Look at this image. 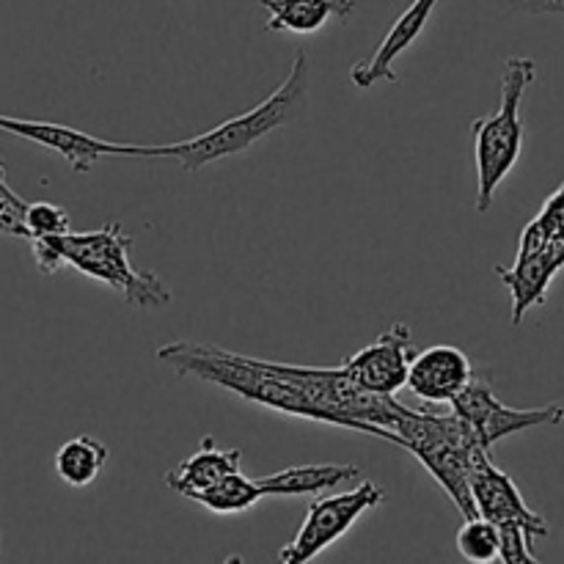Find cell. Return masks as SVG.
<instances>
[{
    "label": "cell",
    "mask_w": 564,
    "mask_h": 564,
    "mask_svg": "<svg viewBox=\"0 0 564 564\" xmlns=\"http://www.w3.org/2000/svg\"><path fill=\"white\" fill-rule=\"evenodd\" d=\"M474 378L471 358L452 345H433L413 352L408 369V389L430 405H449Z\"/></svg>",
    "instance_id": "obj_11"
},
{
    "label": "cell",
    "mask_w": 564,
    "mask_h": 564,
    "mask_svg": "<svg viewBox=\"0 0 564 564\" xmlns=\"http://www.w3.org/2000/svg\"><path fill=\"white\" fill-rule=\"evenodd\" d=\"M0 130L9 135L25 138L39 143L47 152L61 154L72 165L75 174H88L102 158H132V143H113L94 138L75 127L55 124V121L36 119H14V116H0Z\"/></svg>",
    "instance_id": "obj_9"
},
{
    "label": "cell",
    "mask_w": 564,
    "mask_h": 564,
    "mask_svg": "<svg viewBox=\"0 0 564 564\" xmlns=\"http://www.w3.org/2000/svg\"><path fill=\"white\" fill-rule=\"evenodd\" d=\"M499 560L505 564H534L532 538L521 523H501L499 527Z\"/></svg>",
    "instance_id": "obj_22"
},
{
    "label": "cell",
    "mask_w": 564,
    "mask_h": 564,
    "mask_svg": "<svg viewBox=\"0 0 564 564\" xmlns=\"http://www.w3.org/2000/svg\"><path fill=\"white\" fill-rule=\"evenodd\" d=\"M240 449H218L213 438H204L198 452H193L191 457H185V460H180L174 468L165 471V485L174 494L193 501L198 494H204L215 482H220L226 474L240 471Z\"/></svg>",
    "instance_id": "obj_13"
},
{
    "label": "cell",
    "mask_w": 564,
    "mask_h": 564,
    "mask_svg": "<svg viewBox=\"0 0 564 564\" xmlns=\"http://www.w3.org/2000/svg\"><path fill=\"white\" fill-rule=\"evenodd\" d=\"M560 270L551 264V259L543 251L532 253V257L516 259L512 268H496V275L507 284L512 292V325H521L529 308L543 306L545 292H549L551 281Z\"/></svg>",
    "instance_id": "obj_16"
},
{
    "label": "cell",
    "mask_w": 564,
    "mask_h": 564,
    "mask_svg": "<svg viewBox=\"0 0 564 564\" xmlns=\"http://www.w3.org/2000/svg\"><path fill=\"white\" fill-rule=\"evenodd\" d=\"M413 352L416 350H413L411 328L405 323H394L372 345L352 352L341 364V372L372 394H397L408 383Z\"/></svg>",
    "instance_id": "obj_8"
},
{
    "label": "cell",
    "mask_w": 564,
    "mask_h": 564,
    "mask_svg": "<svg viewBox=\"0 0 564 564\" xmlns=\"http://www.w3.org/2000/svg\"><path fill=\"white\" fill-rule=\"evenodd\" d=\"M386 501V490L378 482H361L356 490L336 496H319L308 505V516L290 545L279 551V560L284 564L312 562L323 554L328 545H334L341 534L350 532L364 512L375 510Z\"/></svg>",
    "instance_id": "obj_6"
},
{
    "label": "cell",
    "mask_w": 564,
    "mask_h": 564,
    "mask_svg": "<svg viewBox=\"0 0 564 564\" xmlns=\"http://www.w3.org/2000/svg\"><path fill=\"white\" fill-rule=\"evenodd\" d=\"M540 251L551 259L556 270L564 268V185L543 204L538 218L527 224L516 259Z\"/></svg>",
    "instance_id": "obj_17"
},
{
    "label": "cell",
    "mask_w": 564,
    "mask_h": 564,
    "mask_svg": "<svg viewBox=\"0 0 564 564\" xmlns=\"http://www.w3.org/2000/svg\"><path fill=\"white\" fill-rule=\"evenodd\" d=\"M457 551L468 562H496L499 560V527L482 516L466 518L457 532Z\"/></svg>",
    "instance_id": "obj_20"
},
{
    "label": "cell",
    "mask_w": 564,
    "mask_h": 564,
    "mask_svg": "<svg viewBox=\"0 0 564 564\" xmlns=\"http://www.w3.org/2000/svg\"><path fill=\"white\" fill-rule=\"evenodd\" d=\"M507 3L527 14H564V0H507Z\"/></svg>",
    "instance_id": "obj_24"
},
{
    "label": "cell",
    "mask_w": 564,
    "mask_h": 564,
    "mask_svg": "<svg viewBox=\"0 0 564 564\" xmlns=\"http://www.w3.org/2000/svg\"><path fill=\"white\" fill-rule=\"evenodd\" d=\"M449 405L457 416H463L471 424L474 433L479 435L482 446H488V449L499 444V441L510 438V435L523 433V430L551 427V424H560L564 419V405H560V402L545 408H529V411L507 408L505 402L496 400L488 380L477 378V375L468 380L466 389Z\"/></svg>",
    "instance_id": "obj_7"
},
{
    "label": "cell",
    "mask_w": 564,
    "mask_h": 564,
    "mask_svg": "<svg viewBox=\"0 0 564 564\" xmlns=\"http://www.w3.org/2000/svg\"><path fill=\"white\" fill-rule=\"evenodd\" d=\"M308 99V58L303 50H297L292 69L286 80L270 94L268 99L257 105V108L246 110L240 116L220 121L213 130L202 132L196 138H187L180 143H160V147H143V143H132V158H169L182 165V171L193 174L207 165L220 163L226 158L248 152L253 143L268 138L270 132L281 130L290 121L297 119Z\"/></svg>",
    "instance_id": "obj_1"
},
{
    "label": "cell",
    "mask_w": 564,
    "mask_h": 564,
    "mask_svg": "<svg viewBox=\"0 0 564 564\" xmlns=\"http://www.w3.org/2000/svg\"><path fill=\"white\" fill-rule=\"evenodd\" d=\"M471 499L474 507H477V516L488 518L496 527H501V523H521L532 540L549 538L551 529L545 523V518L529 510L518 485L510 479V474L494 466L490 452L479 457L477 466H474Z\"/></svg>",
    "instance_id": "obj_10"
},
{
    "label": "cell",
    "mask_w": 564,
    "mask_h": 564,
    "mask_svg": "<svg viewBox=\"0 0 564 564\" xmlns=\"http://www.w3.org/2000/svg\"><path fill=\"white\" fill-rule=\"evenodd\" d=\"M358 466H336V463H312V466H292L284 471L268 474L257 479L264 499H297V496H319L336 490L347 479L358 477Z\"/></svg>",
    "instance_id": "obj_15"
},
{
    "label": "cell",
    "mask_w": 564,
    "mask_h": 564,
    "mask_svg": "<svg viewBox=\"0 0 564 564\" xmlns=\"http://www.w3.org/2000/svg\"><path fill=\"white\" fill-rule=\"evenodd\" d=\"M25 229L28 240L31 237H47V235H66L72 231V220L66 209L55 207L50 202H33L25 207Z\"/></svg>",
    "instance_id": "obj_21"
},
{
    "label": "cell",
    "mask_w": 564,
    "mask_h": 564,
    "mask_svg": "<svg viewBox=\"0 0 564 564\" xmlns=\"http://www.w3.org/2000/svg\"><path fill=\"white\" fill-rule=\"evenodd\" d=\"M132 237L121 229V224H105L102 229L86 235L58 237L64 268H75L77 273L94 281H102L110 290L119 292L130 306L160 308L171 303V290L152 270H135L130 262Z\"/></svg>",
    "instance_id": "obj_5"
},
{
    "label": "cell",
    "mask_w": 564,
    "mask_h": 564,
    "mask_svg": "<svg viewBox=\"0 0 564 564\" xmlns=\"http://www.w3.org/2000/svg\"><path fill=\"white\" fill-rule=\"evenodd\" d=\"M394 444L411 452L419 463L430 471V477L446 490L463 518H477V507L471 499V474L488 446H482L471 424L455 411L441 416L430 411H413L400 408L394 424Z\"/></svg>",
    "instance_id": "obj_3"
},
{
    "label": "cell",
    "mask_w": 564,
    "mask_h": 564,
    "mask_svg": "<svg viewBox=\"0 0 564 564\" xmlns=\"http://www.w3.org/2000/svg\"><path fill=\"white\" fill-rule=\"evenodd\" d=\"M538 77V66L527 55H516L505 64L501 75V105L490 116L471 124L474 158H477V209L488 213L494 207L496 191L510 176L523 152L521 105L523 94Z\"/></svg>",
    "instance_id": "obj_4"
},
{
    "label": "cell",
    "mask_w": 564,
    "mask_h": 564,
    "mask_svg": "<svg viewBox=\"0 0 564 564\" xmlns=\"http://www.w3.org/2000/svg\"><path fill=\"white\" fill-rule=\"evenodd\" d=\"M262 499L264 496L259 490L257 479H248L242 471H231L220 482H215L213 488L198 494L193 501L202 505L204 510L215 512V516H240V512H248Z\"/></svg>",
    "instance_id": "obj_19"
},
{
    "label": "cell",
    "mask_w": 564,
    "mask_h": 564,
    "mask_svg": "<svg viewBox=\"0 0 564 564\" xmlns=\"http://www.w3.org/2000/svg\"><path fill=\"white\" fill-rule=\"evenodd\" d=\"M438 3L441 0H413V3L397 17V22L389 28V33H386L383 42L378 44V50H375L369 58L358 61V64L352 66L350 69L352 86L372 88L375 83L380 80H389V83L400 80L394 69V61L400 58L408 47H413V42L422 36V31L427 28L430 17H433V11L438 9Z\"/></svg>",
    "instance_id": "obj_12"
},
{
    "label": "cell",
    "mask_w": 564,
    "mask_h": 564,
    "mask_svg": "<svg viewBox=\"0 0 564 564\" xmlns=\"http://www.w3.org/2000/svg\"><path fill=\"white\" fill-rule=\"evenodd\" d=\"M108 463V446L91 435H77L55 452V474L72 488H86Z\"/></svg>",
    "instance_id": "obj_18"
},
{
    "label": "cell",
    "mask_w": 564,
    "mask_h": 564,
    "mask_svg": "<svg viewBox=\"0 0 564 564\" xmlns=\"http://www.w3.org/2000/svg\"><path fill=\"white\" fill-rule=\"evenodd\" d=\"M25 207L28 202H22V198L6 185V171L3 163H0V231H3V235L25 237L28 240Z\"/></svg>",
    "instance_id": "obj_23"
},
{
    "label": "cell",
    "mask_w": 564,
    "mask_h": 564,
    "mask_svg": "<svg viewBox=\"0 0 564 564\" xmlns=\"http://www.w3.org/2000/svg\"><path fill=\"white\" fill-rule=\"evenodd\" d=\"M270 14L268 31L275 33H297V36H312L323 31L328 22L347 20L356 9V0H259Z\"/></svg>",
    "instance_id": "obj_14"
},
{
    "label": "cell",
    "mask_w": 564,
    "mask_h": 564,
    "mask_svg": "<svg viewBox=\"0 0 564 564\" xmlns=\"http://www.w3.org/2000/svg\"><path fill=\"white\" fill-rule=\"evenodd\" d=\"M158 358L180 375L220 386V389L231 391V394L242 397V400L253 402V405L339 427V419L334 413L314 405L286 375L275 372L262 358L240 356V352L224 350V347L215 345H202V341H171V345L160 347Z\"/></svg>",
    "instance_id": "obj_2"
}]
</instances>
